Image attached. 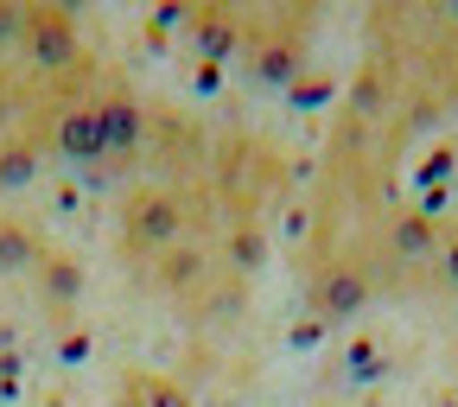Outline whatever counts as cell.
I'll use <instances>...</instances> for the list:
<instances>
[{"label": "cell", "mask_w": 458, "mask_h": 407, "mask_svg": "<svg viewBox=\"0 0 458 407\" xmlns=\"http://www.w3.org/2000/svg\"><path fill=\"white\" fill-rule=\"evenodd\" d=\"M204 223V198L179 179H147L122 198V255L134 261V274H147L153 261H165L172 249L198 242Z\"/></svg>", "instance_id": "cell-1"}, {"label": "cell", "mask_w": 458, "mask_h": 407, "mask_svg": "<svg viewBox=\"0 0 458 407\" xmlns=\"http://www.w3.org/2000/svg\"><path fill=\"white\" fill-rule=\"evenodd\" d=\"M51 159V102L13 57H0V198L20 191Z\"/></svg>", "instance_id": "cell-2"}, {"label": "cell", "mask_w": 458, "mask_h": 407, "mask_svg": "<svg viewBox=\"0 0 458 407\" xmlns=\"http://www.w3.org/2000/svg\"><path fill=\"white\" fill-rule=\"evenodd\" d=\"M369 274H363V261H325L318 274H312V312L318 318H357L363 306H369Z\"/></svg>", "instance_id": "cell-3"}, {"label": "cell", "mask_w": 458, "mask_h": 407, "mask_svg": "<svg viewBox=\"0 0 458 407\" xmlns=\"http://www.w3.org/2000/svg\"><path fill=\"white\" fill-rule=\"evenodd\" d=\"M114 407H198L172 376L159 369H122V382H114Z\"/></svg>", "instance_id": "cell-4"}, {"label": "cell", "mask_w": 458, "mask_h": 407, "mask_svg": "<svg viewBox=\"0 0 458 407\" xmlns=\"http://www.w3.org/2000/svg\"><path fill=\"white\" fill-rule=\"evenodd\" d=\"M45 261V236L32 223H20L13 210H0V274H20V267H38Z\"/></svg>", "instance_id": "cell-5"}, {"label": "cell", "mask_w": 458, "mask_h": 407, "mask_svg": "<svg viewBox=\"0 0 458 407\" xmlns=\"http://www.w3.org/2000/svg\"><path fill=\"white\" fill-rule=\"evenodd\" d=\"M388 249H394V261H427V255H439V236H433L427 210H394V223H388Z\"/></svg>", "instance_id": "cell-6"}, {"label": "cell", "mask_w": 458, "mask_h": 407, "mask_svg": "<svg viewBox=\"0 0 458 407\" xmlns=\"http://www.w3.org/2000/svg\"><path fill=\"white\" fill-rule=\"evenodd\" d=\"M439 274H445V280L458 286V229H452V236L439 242Z\"/></svg>", "instance_id": "cell-7"}]
</instances>
